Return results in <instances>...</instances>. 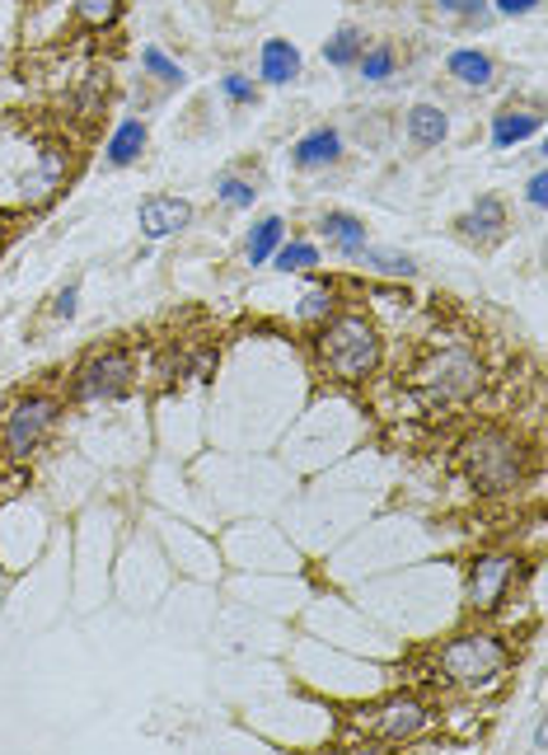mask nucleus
Segmentation results:
<instances>
[{
    "label": "nucleus",
    "mask_w": 548,
    "mask_h": 755,
    "mask_svg": "<svg viewBox=\"0 0 548 755\" xmlns=\"http://www.w3.org/2000/svg\"><path fill=\"white\" fill-rule=\"evenodd\" d=\"M319 357L342 381H362V375L380 367V338H375V328L362 314H338V320H324Z\"/></svg>",
    "instance_id": "nucleus-1"
},
{
    "label": "nucleus",
    "mask_w": 548,
    "mask_h": 755,
    "mask_svg": "<svg viewBox=\"0 0 548 755\" xmlns=\"http://www.w3.org/2000/svg\"><path fill=\"white\" fill-rule=\"evenodd\" d=\"M464 465H468V479L478 483L483 493H507L515 479H521V446L502 432H483L464 446Z\"/></svg>",
    "instance_id": "nucleus-2"
},
{
    "label": "nucleus",
    "mask_w": 548,
    "mask_h": 755,
    "mask_svg": "<svg viewBox=\"0 0 548 755\" xmlns=\"http://www.w3.org/2000/svg\"><path fill=\"white\" fill-rule=\"evenodd\" d=\"M441 667L455 675L460 685L483 690V685H492L497 675L507 671V648L497 638H488V634H464V638H455L441 652Z\"/></svg>",
    "instance_id": "nucleus-3"
},
{
    "label": "nucleus",
    "mask_w": 548,
    "mask_h": 755,
    "mask_svg": "<svg viewBox=\"0 0 548 755\" xmlns=\"http://www.w3.org/2000/svg\"><path fill=\"white\" fill-rule=\"evenodd\" d=\"M483 381V371H478V357L474 352H464V348H450L441 357H431L427 367L417 371V385H422V395L427 399H468L478 390Z\"/></svg>",
    "instance_id": "nucleus-4"
},
{
    "label": "nucleus",
    "mask_w": 548,
    "mask_h": 755,
    "mask_svg": "<svg viewBox=\"0 0 548 755\" xmlns=\"http://www.w3.org/2000/svg\"><path fill=\"white\" fill-rule=\"evenodd\" d=\"M132 385V357L127 352H99L75 371V399L81 404H99V399H118Z\"/></svg>",
    "instance_id": "nucleus-5"
},
{
    "label": "nucleus",
    "mask_w": 548,
    "mask_h": 755,
    "mask_svg": "<svg viewBox=\"0 0 548 755\" xmlns=\"http://www.w3.org/2000/svg\"><path fill=\"white\" fill-rule=\"evenodd\" d=\"M52 418H57V404L42 399V395L14 404V414H10V422H5V451L14 455V460H24L28 451H38L42 432L52 428Z\"/></svg>",
    "instance_id": "nucleus-6"
},
{
    "label": "nucleus",
    "mask_w": 548,
    "mask_h": 755,
    "mask_svg": "<svg viewBox=\"0 0 548 755\" xmlns=\"http://www.w3.org/2000/svg\"><path fill=\"white\" fill-rule=\"evenodd\" d=\"M187 221H193V207H187L183 197L155 193V197L141 202V235H146V240H165V235H179Z\"/></svg>",
    "instance_id": "nucleus-7"
},
{
    "label": "nucleus",
    "mask_w": 548,
    "mask_h": 755,
    "mask_svg": "<svg viewBox=\"0 0 548 755\" xmlns=\"http://www.w3.org/2000/svg\"><path fill=\"white\" fill-rule=\"evenodd\" d=\"M511 568L515 563L507 554H488V559H478L474 563V573H468V606H478V610H488L502 601V591H507V582H511Z\"/></svg>",
    "instance_id": "nucleus-8"
},
{
    "label": "nucleus",
    "mask_w": 548,
    "mask_h": 755,
    "mask_svg": "<svg viewBox=\"0 0 548 755\" xmlns=\"http://www.w3.org/2000/svg\"><path fill=\"white\" fill-rule=\"evenodd\" d=\"M338 155H342V132H338V128H315V132H305V136L291 146L295 169H324V165H338Z\"/></svg>",
    "instance_id": "nucleus-9"
},
{
    "label": "nucleus",
    "mask_w": 548,
    "mask_h": 755,
    "mask_svg": "<svg viewBox=\"0 0 548 755\" xmlns=\"http://www.w3.org/2000/svg\"><path fill=\"white\" fill-rule=\"evenodd\" d=\"M258 75L268 85H291L295 75H301V52H295L287 38H268L258 52Z\"/></svg>",
    "instance_id": "nucleus-10"
},
{
    "label": "nucleus",
    "mask_w": 548,
    "mask_h": 755,
    "mask_svg": "<svg viewBox=\"0 0 548 755\" xmlns=\"http://www.w3.org/2000/svg\"><path fill=\"white\" fill-rule=\"evenodd\" d=\"M502 230H507V212H502V202H497V197H478L474 212L460 216V235H464V240L492 244Z\"/></svg>",
    "instance_id": "nucleus-11"
},
{
    "label": "nucleus",
    "mask_w": 548,
    "mask_h": 755,
    "mask_svg": "<svg viewBox=\"0 0 548 755\" xmlns=\"http://www.w3.org/2000/svg\"><path fill=\"white\" fill-rule=\"evenodd\" d=\"M319 230H324V240L333 244L338 254H348V259H356L370 244L366 221H356V216H348V212H328L324 221H319Z\"/></svg>",
    "instance_id": "nucleus-12"
},
{
    "label": "nucleus",
    "mask_w": 548,
    "mask_h": 755,
    "mask_svg": "<svg viewBox=\"0 0 548 755\" xmlns=\"http://www.w3.org/2000/svg\"><path fill=\"white\" fill-rule=\"evenodd\" d=\"M141 151H146V122H141V118H127V122H118L113 136H108L103 160L113 165V169H127V165L141 160Z\"/></svg>",
    "instance_id": "nucleus-13"
},
{
    "label": "nucleus",
    "mask_w": 548,
    "mask_h": 755,
    "mask_svg": "<svg viewBox=\"0 0 548 755\" xmlns=\"http://www.w3.org/2000/svg\"><path fill=\"white\" fill-rule=\"evenodd\" d=\"M422 722H427V714H422V704L413 699H394V704H385L380 718H375V732L389 736V742H403V736H413Z\"/></svg>",
    "instance_id": "nucleus-14"
},
{
    "label": "nucleus",
    "mask_w": 548,
    "mask_h": 755,
    "mask_svg": "<svg viewBox=\"0 0 548 755\" xmlns=\"http://www.w3.org/2000/svg\"><path fill=\"white\" fill-rule=\"evenodd\" d=\"M446 71L455 75L460 85H474V89H483V85H492V57L488 52H478V47H460V52H450V61H446Z\"/></svg>",
    "instance_id": "nucleus-15"
},
{
    "label": "nucleus",
    "mask_w": 548,
    "mask_h": 755,
    "mask_svg": "<svg viewBox=\"0 0 548 755\" xmlns=\"http://www.w3.org/2000/svg\"><path fill=\"white\" fill-rule=\"evenodd\" d=\"M539 128H544L539 113H497L492 118V146L497 151H511V146H521V141L539 136Z\"/></svg>",
    "instance_id": "nucleus-16"
},
{
    "label": "nucleus",
    "mask_w": 548,
    "mask_h": 755,
    "mask_svg": "<svg viewBox=\"0 0 548 755\" xmlns=\"http://www.w3.org/2000/svg\"><path fill=\"white\" fill-rule=\"evenodd\" d=\"M287 240V221L281 216H263V221L248 230V240H244V254H248V263L254 267H263L272 254H277V244Z\"/></svg>",
    "instance_id": "nucleus-17"
},
{
    "label": "nucleus",
    "mask_w": 548,
    "mask_h": 755,
    "mask_svg": "<svg viewBox=\"0 0 548 755\" xmlns=\"http://www.w3.org/2000/svg\"><path fill=\"white\" fill-rule=\"evenodd\" d=\"M450 132V122L446 113L436 104H417L413 113H409V136H413V146H441Z\"/></svg>",
    "instance_id": "nucleus-18"
},
{
    "label": "nucleus",
    "mask_w": 548,
    "mask_h": 755,
    "mask_svg": "<svg viewBox=\"0 0 548 755\" xmlns=\"http://www.w3.org/2000/svg\"><path fill=\"white\" fill-rule=\"evenodd\" d=\"M366 52V34L362 28H352V24H342L333 38L324 43V61L328 67H338V71H348V67H356V57Z\"/></svg>",
    "instance_id": "nucleus-19"
},
{
    "label": "nucleus",
    "mask_w": 548,
    "mask_h": 755,
    "mask_svg": "<svg viewBox=\"0 0 548 755\" xmlns=\"http://www.w3.org/2000/svg\"><path fill=\"white\" fill-rule=\"evenodd\" d=\"M394 67H399V52L389 43H375L356 57V71H362V81H370V85H385L389 75H394Z\"/></svg>",
    "instance_id": "nucleus-20"
},
{
    "label": "nucleus",
    "mask_w": 548,
    "mask_h": 755,
    "mask_svg": "<svg viewBox=\"0 0 548 755\" xmlns=\"http://www.w3.org/2000/svg\"><path fill=\"white\" fill-rule=\"evenodd\" d=\"M268 263L281 267V273H309V267H319V249L309 240H281Z\"/></svg>",
    "instance_id": "nucleus-21"
},
{
    "label": "nucleus",
    "mask_w": 548,
    "mask_h": 755,
    "mask_svg": "<svg viewBox=\"0 0 548 755\" xmlns=\"http://www.w3.org/2000/svg\"><path fill=\"white\" fill-rule=\"evenodd\" d=\"M356 259H362L366 267H375V273H385V277H413L417 273V263L409 254H394V249H370L366 244Z\"/></svg>",
    "instance_id": "nucleus-22"
},
{
    "label": "nucleus",
    "mask_w": 548,
    "mask_h": 755,
    "mask_svg": "<svg viewBox=\"0 0 548 755\" xmlns=\"http://www.w3.org/2000/svg\"><path fill=\"white\" fill-rule=\"evenodd\" d=\"M141 67H146L160 85H183L187 81V71L179 67L174 57H165V47H146V52H141Z\"/></svg>",
    "instance_id": "nucleus-23"
},
{
    "label": "nucleus",
    "mask_w": 548,
    "mask_h": 755,
    "mask_svg": "<svg viewBox=\"0 0 548 755\" xmlns=\"http://www.w3.org/2000/svg\"><path fill=\"white\" fill-rule=\"evenodd\" d=\"M71 5L81 14V24H89V28H113L122 14V0H71Z\"/></svg>",
    "instance_id": "nucleus-24"
},
{
    "label": "nucleus",
    "mask_w": 548,
    "mask_h": 755,
    "mask_svg": "<svg viewBox=\"0 0 548 755\" xmlns=\"http://www.w3.org/2000/svg\"><path fill=\"white\" fill-rule=\"evenodd\" d=\"M216 197L226 202V207H234V212H244V207H254V197H258V188L248 183V179H240V175H221V183H216Z\"/></svg>",
    "instance_id": "nucleus-25"
},
{
    "label": "nucleus",
    "mask_w": 548,
    "mask_h": 755,
    "mask_svg": "<svg viewBox=\"0 0 548 755\" xmlns=\"http://www.w3.org/2000/svg\"><path fill=\"white\" fill-rule=\"evenodd\" d=\"M333 305H338V291L333 287H315L301 296V320H333Z\"/></svg>",
    "instance_id": "nucleus-26"
},
{
    "label": "nucleus",
    "mask_w": 548,
    "mask_h": 755,
    "mask_svg": "<svg viewBox=\"0 0 548 755\" xmlns=\"http://www.w3.org/2000/svg\"><path fill=\"white\" fill-rule=\"evenodd\" d=\"M221 94H226L230 104H254V99H258V85L248 81V75H226V81H221Z\"/></svg>",
    "instance_id": "nucleus-27"
},
{
    "label": "nucleus",
    "mask_w": 548,
    "mask_h": 755,
    "mask_svg": "<svg viewBox=\"0 0 548 755\" xmlns=\"http://www.w3.org/2000/svg\"><path fill=\"white\" fill-rule=\"evenodd\" d=\"M441 14H455V20H483L488 14V0H436Z\"/></svg>",
    "instance_id": "nucleus-28"
},
{
    "label": "nucleus",
    "mask_w": 548,
    "mask_h": 755,
    "mask_svg": "<svg viewBox=\"0 0 548 755\" xmlns=\"http://www.w3.org/2000/svg\"><path fill=\"white\" fill-rule=\"evenodd\" d=\"M488 5L497 10V14H507V20H515V14H529L539 5V0H488Z\"/></svg>",
    "instance_id": "nucleus-29"
},
{
    "label": "nucleus",
    "mask_w": 548,
    "mask_h": 755,
    "mask_svg": "<svg viewBox=\"0 0 548 755\" xmlns=\"http://www.w3.org/2000/svg\"><path fill=\"white\" fill-rule=\"evenodd\" d=\"M525 197H529V207H544V202H548V179H544V175L529 179V183H525Z\"/></svg>",
    "instance_id": "nucleus-30"
},
{
    "label": "nucleus",
    "mask_w": 548,
    "mask_h": 755,
    "mask_svg": "<svg viewBox=\"0 0 548 755\" xmlns=\"http://www.w3.org/2000/svg\"><path fill=\"white\" fill-rule=\"evenodd\" d=\"M75 301H81V287H66V291L57 296V305H52V310L61 314V320H71V314H75Z\"/></svg>",
    "instance_id": "nucleus-31"
}]
</instances>
